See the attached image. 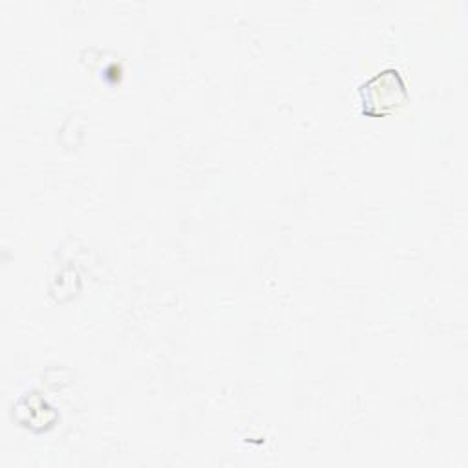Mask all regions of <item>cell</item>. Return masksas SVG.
Here are the masks:
<instances>
[{
  "instance_id": "cell-1",
  "label": "cell",
  "mask_w": 468,
  "mask_h": 468,
  "mask_svg": "<svg viewBox=\"0 0 468 468\" xmlns=\"http://www.w3.org/2000/svg\"><path fill=\"white\" fill-rule=\"evenodd\" d=\"M362 115L386 117L410 101V91L397 68H384L358 86Z\"/></svg>"
}]
</instances>
